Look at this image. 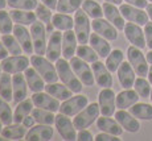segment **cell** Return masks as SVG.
Instances as JSON below:
<instances>
[{"label": "cell", "instance_id": "ffe728a7", "mask_svg": "<svg viewBox=\"0 0 152 141\" xmlns=\"http://www.w3.org/2000/svg\"><path fill=\"white\" fill-rule=\"evenodd\" d=\"M114 116H115V119L118 120V123L122 125V128L124 131L130 132V133L139 132L140 129L139 119H136L131 112H127L126 110H119V111H115Z\"/></svg>", "mask_w": 152, "mask_h": 141}, {"label": "cell", "instance_id": "f546056e", "mask_svg": "<svg viewBox=\"0 0 152 141\" xmlns=\"http://www.w3.org/2000/svg\"><path fill=\"white\" fill-rule=\"evenodd\" d=\"M27 127L21 123H12L10 125H5L1 131V136H4L7 140H23L27 134Z\"/></svg>", "mask_w": 152, "mask_h": 141}, {"label": "cell", "instance_id": "7dc6e473", "mask_svg": "<svg viewBox=\"0 0 152 141\" xmlns=\"http://www.w3.org/2000/svg\"><path fill=\"white\" fill-rule=\"evenodd\" d=\"M95 141H119V136H115V134L107 133V132H101L97 136L94 137Z\"/></svg>", "mask_w": 152, "mask_h": 141}, {"label": "cell", "instance_id": "d590c367", "mask_svg": "<svg viewBox=\"0 0 152 141\" xmlns=\"http://www.w3.org/2000/svg\"><path fill=\"white\" fill-rule=\"evenodd\" d=\"M32 115H33L34 120H36L37 124H45V125H53L56 123V115L54 112L48 110H44V108L34 107L32 111Z\"/></svg>", "mask_w": 152, "mask_h": 141}, {"label": "cell", "instance_id": "4316f807", "mask_svg": "<svg viewBox=\"0 0 152 141\" xmlns=\"http://www.w3.org/2000/svg\"><path fill=\"white\" fill-rule=\"evenodd\" d=\"M139 94L135 90L131 89H123V91L116 95V108L119 110H127L132 107L135 103L139 102Z\"/></svg>", "mask_w": 152, "mask_h": 141}, {"label": "cell", "instance_id": "7c38bea8", "mask_svg": "<svg viewBox=\"0 0 152 141\" xmlns=\"http://www.w3.org/2000/svg\"><path fill=\"white\" fill-rule=\"evenodd\" d=\"M62 36L64 33H61V31L56 29L54 32L50 33V37L48 40L45 57L48 60H50L52 62L58 61L61 58V55H62Z\"/></svg>", "mask_w": 152, "mask_h": 141}, {"label": "cell", "instance_id": "277c9868", "mask_svg": "<svg viewBox=\"0 0 152 141\" xmlns=\"http://www.w3.org/2000/svg\"><path fill=\"white\" fill-rule=\"evenodd\" d=\"M91 23L90 17L86 15V12L80 8L74 13V32L78 39L80 44H89L90 34H91Z\"/></svg>", "mask_w": 152, "mask_h": 141}, {"label": "cell", "instance_id": "816d5d0a", "mask_svg": "<svg viewBox=\"0 0 152 141\" xmlns=\"http://www.w3.org/2000/svg\"><path fill=\"white\" fill-rule=\"evenodd\" d=\"M21 124H23V125H25V127H27V128L29 129V128H32L34 124H36V120H34L33 115H32V113H31V115H28V116L25 117L24 120H23V123H21Z\"/></svg>", "mask_w": 152, "mask_h": 141}, {"label": "cell", "instance_id": "44dd1931", "mask_svg": "<svg viewBox=\"0 0 152 141\" xmlns=\"http://www.w3.org/2000/svg\"><path fill=\"white\" fill-rule=\"evenodd\" d=\"M78 39L75 36V32L73 29L64 32L62 36V58L70 61L75 55L78 48Z\"/></svg>", "mask_w": 152, "mask_h": 141}, {"label": "cell", "instance_id": "d4e9b609", "mask_svg": "<svg viewBox=\"0 0 152 141\" xmlns=\"http://www.w3.org/2000/svg\"><path fill=\"white\" fill-rule=\"evenodd\" d=\"M97 128L101 132H107V133L115 134V136H119V137L123 134V131H124L116 119H111V116H103V115H102V117H98Z\"/></svg>", "mask_w": 152, "mask_h": 141}, {"label": "cell", "instance_id": "ab89813d", "mask_svg": "<svg viewBox=\"0 0 152 141\" xmlns=\"http://www.w3.org/2000/svg\"><path fill=\"white\" fill-rule=\"evenodd\" d=\"M83 0H58L57 3V12L61 13H75L82 7Z\"/></svg>", "mask_w": 152, "mask_h": 141}, {"label": "cell", "instance_id": "4fadbf2b", "mask_svg": "<svg viewBox=\"0 0 152 141\" xmlns=\"http://www.w3.org/2000/svg\"><path fill=\"white\" fill-rule=\"evenodd\" d=\"M119 9H121L122 15L127 21L130 23H135L138 25H145L148 23V13L147 11H143L142 8H138V7H134L131 4H121L119 5Z\"/></svg>", "mask_w": 152, "mask_h": 141}, {"label": "cell", "instance_id": "3957f363", "mask_svg": "<svg viewBox=\"0 0 152 141\" xmlns=\"http://www.w3.org/2000/svg\"><path fill=\"white\" fill-rule=\"evenodd\" d=\"M99 113H101V110H99L98 103H89L80 113H77L74 116V119H73L74 127L77 128V131H80V129H87L90 125L97 123Z\"/></svg>", "mask_w": 152, "mask_h": 141}, {"label": "cell", "instance_id": "60d3db41", "mask_svg": "<svg viewBox=\"0 0 152 141\" xmlns=\"http://www.w3.org/2000/svg\"><path fill=\"white\" fill-rule=\"evenodd\" d=\"M1 41L5 45V48L8 49V52H10L11 55H20L24 53L23 52L21 45L19 44V41H17V39L13 36V34H3Z\"/></svg>", "mask_w": 152, "mask_h": 141}, {"label": "cell", "instance_id": "f35d334b", "mask_svg": "<svg viewBox=\"0 0 152 141\" xmlns=\"http://www.w3.org/2000/svg\"><path fill=\"white\" fill-rule=\"evenodd\" d=\"M82 9L86 12V15L90 19H101L103 17V8L101 4H98L95 0H83L82 3Z\"/></svg>", "mask_w": 152, "mask_h": 141}, {"label": "cell", "instance_id": "f6af8a7d", "mask_svg": "<svg viewBox=\"0 0 152 141\" xmlns=\"http://www.w3.org/2000/svg\"><path fill=\"white\" fill-rule=\"evenodd\" d=\"M8 7L12 9H25V11H33L39 5L37 0H7Z\"/></svg>", "mask_w": 152, "mask_h": 141}, {"label": "cell", "instance_id": "91938a15", "mask_svg": "<svg viewBox=\"0 0 152 141\" xmlns=\"http://www.w3.org/2000/svg\"><path fill=\"white\" fill-rule=\"evenodd\" d=\"M147 77H148V81H150V83L152 84V65L150 66V69H148V74H147Z\"/></svg>", "mask_w": 152, "mask_h": 141}, {"label": "cell", "instance_id": "03108f58", "mask_svg": "<svg viewBox=\"0 0 152 141\" xmlns=\"http://www.w3.org/2000/svg\"><path fill=\"white\" fill-rule=\"evenodd\" d=\"M148 1H151V3H152V0H148Z\"/></svg>", "mask_w": 152, "mask_h": 141}, {"label": "cell", "instance_id": "bcb514c9", "mask_svg": "<svg viewBox=\"0 0 152 141\" xmlns=\"http://www.w3.org/2000/svg\"><path fill=\"white\" fill-rule=\"evenodd\" d=\"M36 15H37V19L40 20V21H42L44 24H49V23H52V19H53V12H52V9L48 7V5H45L44 3H40L39 5L36 7Z\"/></svg>", "mask_w": 152, "mask_h": 141}, {"label": "cell", "instance_id": "30bf717a", "mask_svg": "<svg viewBox=\"0 0 152 141\" xmlns=\"http://www.w3.org/2000/svg\"><path fill=\"white\" fill-rule=\"evenodd\" d=\"M98 104L103 116H113L116 110V95L111 87L102 89L98 94Z\"/></svg>", "mask_w": 152, "mask_h": 141}, {"label": "cell", "instance_id": "9c48e42d", "mask_svg": "<svg viewBox=\"0 0 152 141\" xmlns=\"http://www.w3.org/2000/svg\"><path fill=\"white\" fill-rule=\"evenodd\" d=\"M31 60L27 55H8L5 60H3L0 65H1L3 71L10 73V74H17V73H24L29 67Z\"/></svg>", "mask_w": 152, "mask_h": 141}, {"label": "cell", "instance_id": "f1b7e54d", "mask_svg": "<svg viewBox=\"0 0 152 141\" xmlns=\"http://www.w3.org/2000/svg\"><path fill=\"white\" fill-rule=\"evenodd\" d=\"M45 91L48 94H50L52 96H54L56 99H58L60 102H64V100H66V99H69L73 96V91L70 90L68 86H65L62 82H61V83H58V82L46 83Z\"/></svg>", "mask_w": 152, "mask_h": 141}, {"label": "cell", "instance_id": "5bb4252c", "mask_svg": "<svg viewBox=\"0 0 152 141\" xmlns=\"http://www.w3.org/2000/svg\"><path fill=\"white\" fill-rule=\"evenodd\" d=\"M123 31H124L126 39L130 41L131 45L136 46V48H139V49H144L145 46H147L145 36H144V29L140 28V25L128 21L127 24H126Z\"/></svg>", "mask_w": 152, "mask_h": 141}, {"label": "cell", "instance_id": "6f0895ef", "mask_svg": "<svg viewBox=\"0 0 152 141\" xmlns=\"http://www.w3.org/2000/svg\"><path fill=\"white\" fill-rule=\"evenodd\" d=\"M107 3H111V4H115V5H121L123 3V0H104Z\"/></svg>", "mask_w": 152, "mask_h": 141}, {"label": "cell", "instance_id": "6da1fadb", "mask_svg": "<svg viewBox=\"0 0 152 141\" xmlns=\"http://www.w3.org/2000/svg\"><path fill=\"white\" fill-rule=\"evenodd\" d=\"M54 63H56V69H57V73H58V77H60V81L65 86H68L73 92L80 94L82 91L83 84L80 81V78L77 77V74L74 73V70H73L69 61L65 60V58H60Z\"/></svg>", "mask_w": 152, "mask_h": 141}, {"label": "cell", "instance_id": "7bdbcfd3", "mask_svg": "<svg viewBox=\"0 0 152 141\" xmlns=\"http://www.w3.org/2000/svg\"><path fill=\"white\" fill-rule=\"evenodd\" d=\"M0 119L4 125H10L13 123V111L10 105V102H7L1 96H0Z\"/></svg>", "mask_w": 152, "mask_h": 141}, {"label": "cell", "instance_id": "9f6ffc18", "mask_svg": "<svg viewBox=\"0 0 152 141\" xmlns=\"http://www.w3.org/2000/svg\"><path fill=\"white\" fill-rule=\"evenodd\" d=\"M145 11H147L148 17H150V20L152 21V3H150V4L147 5V8H145Z\"/></svg>", "mask_w": 152, "mask_h": 141}, {"label": "cell", "instance_id": "7a4b0ae2", "mask_svg": "<svg viewBox=\"0 0 152 141\" xmlns=\"http://www.w3.org/2000/svg\"><path fill=\"white\" fill-rule=\"evenodd\" d=\"M31 60V65L37 70L40 75L44 78L46 83H54L58 82V73L56 69V65H53L50 60L45 57V55H39V54H32L29 57Z\"/></svg>", "mask_w": 152, "mask_h": 141}, {"label": "cell", "instance_id": "836d02e7", "mask_svg": "<svg viewBox=\"0 0 152 141\" xmlns=\"http://www.w3.org/2000/svg\"><path fill=\"white\" fill-rule=\"evenodd\" d=\"M0 96L7 102L13 100V84H12V74L3 71L0 77Z\"/></svg>", "mask_w": 152, "mask_h": 141}, {"label": "cell", "instance_id": "4dcf8cb0", "mask_svg": "<svg viewBox=\"0 0 152 141\" xmlns=\"http://www.w3.org/2000/svg\"><path fill=\"white\" fill-rule=\"evenodd\" d=\"M10 13H11V17H12L15 24L28 26V25H32L34 21H37V15H36V12H32V11L12 9Z\"/></svg>", "mask_w": 152, "mask_h": 141}, {"label": "cell", "instance_id": "d6a6232c", "mask_svg": "<svg viewBox=\"0 0 152 141\" xmlns=\"http://www.w3.org/2000/svg\"><path fill=\"white\" fill-rule=\"evenodd\" d=\"M52 23H53L54 28L61 32L74 29V17H72L69 13H61V12L54 13Z\"/></svg>", "mask_w": 152, "mask_h": 141}, {"label": "cell", "instance_id": "c3c4849f", "mask_svg": "<svg viewBox=\"0 0 152 141\" xmlns=\"http://www.w3.org/2000/svg\"><path fill=\"white\" fill-rule=\"evenodd\" d=\"M144 36L148 49H152V21H148L144 25Z\"/></svg>", "mask_w": 152, "mask_h": 141}, {"label": "cell", "instance_id": "ac0fdd59", "mask_svg": "<svg viewBox=\"0 0 152 141\" xmlns=\"http://www.w3.org/2000/svg\"><path fill=\"white\" fill-rule=\"evenodd\" d=\"M93 73H94V78H95V83L98 84L102 89H107V87L113 86V75L111 71L107 69L106 63L97 61L93 63Z\"/></svg>", "mask_w": 152, "mask_h": 141}, {"label": "cell", "instance_id": "484cf974", "mask_svg": "<svg viewBox=\"0 0 152 141\" xmlns=\"http://www.w3.org/2000/svg\"><path fill=\"white\" fill-rule=\"evenodd\" d=\"M24 75H25V79H27L29 90H31L32 92H40V91L45 90L46 82L44 81V78L37 73V70L34 69L33 66L28 67L24 71Z\"/></svg>", "mask_w": 152, "mask_h": 141}, {"label": "cell", "instance_id": "681fc988", "mask_svg": "<svg viewBox=\"0 0 152 141\" xmlns=\"http://www.w3.org/2000/svg\"><path fill=\"white\" fill-rule=\"evenodd\" d=\"M77 140H80V141H93L94 140V136H93V133L90 131H87V129H80V131L77 132Z\"/></svg>", "mask_w": 152, "mask_h": 141}, {"label": "cell", "instance_id": "7402d4cb", "mask_svg": "<svg viewBox=\"0 0 152 141\" xmlns=\"http://www.w3.org/2000/svg\"><path fill=\"white\" fill-rule=\"evenodd\" d=\"M102 8H103L104 17H106L113 25H115L118 31H123L126 26V23H124L126 19L123 17V15H122L121 9L116 8L115 4H111V3H107V1L102 5Z\"/></svg>", "mask_w": 152, "mask_h": 141}, {"label": "cell", "instance_id": "5b68a950", "mask_svg": "<svg viewBox=\"0 0 152 141\" xmlns=\"http://www.w3.org/2000/svg\"><path fill=\"white\" fill-rule=\"evenodd\" d=\"M69 62L72 65L74 73L77 74V77L82 82L83 86H87V87L94 86V83H95L94 73H93V67L89 65V62L83 61L82 58L77 57V55H74Z\"/></svg>", "mask_w": 152, "mask_h": 141}, {"label": "cell", "instance_id": "8d00e7d4", "mask_svg": "<svg viewBox=\"0 0 152 141\" xmlns=\"http://www.w3.org/2000/svg\"><path fill=\"white\" fill-rule=\"evenodd\" d=\"M124 61V54L121 49H114L110 52V54L106 57V66L111 73H116L119 69V66Z\"/></svg>", "mask_w": 152, "mask_h": 141}, {"label": "cell", "instance_id": "ee69618b", "mask_svg": "<svg viewBox=\"0 0 152 141\" xmlns=\"http://www.w3.org/2000/svg\"><path fill=\"white\" fill-rule=\"evenodd\" d=\"M134 90L139 94L140 98H148V96L151 95L152 84L150 83V81H147L144 77H139V78L135 79Z\"/></svg>", "mask_w": 152, "mask_h": 141}, {"label": "cell", "instance_id": "603a6c76", "mask_svg": "<svg viewBox=\"0 0 152 141\" xmlns=\"http://www.w3.org/2000/svg\"><path fill=\"white\" fill-rule=\"evenodd\" d=\"M116 74H118L119 83H121V86L123 87V89H132L134 83H135V79H136V77H135L136 73H135V70H134V67L131 66L130 62L123 61L122 65L119 66Z\"/></svg>", "mask_w": 152, "mask_h": 141}, {"label": "cell", "instance_id": "8fae6325", "mask_svg": "<svg viewBox=\"0 0 152 141\" xmlns=\"http://www.w3.org/2000/svg\"><path fill=\"white\" fill-rule=\"evenodd\" d=\"M56 128H57L60 136L66 141H74L77 140V128L74 127V123L69 119V116L64 113L56 115Z\"/></svg>", "mask_w": 152, "mask_h": 141}, {"label": "cell", "instance_id": "94428289", "mask_svg": "<svg viewBox=\"0 0 152 141\" xmlns=\"http://www.w3.org/2000/svg\"><path fill=\"white\" fill-rule=\"evenodd\" d=\"M8 5L7 0H0V9H5V7Z\"/></svg>", "mask_w": 152, "mask_h": 141}, {"label": "cell", "instance_id": "b9f144b4", "mask_svg": "<svg viewBox=\"0 0 152 141\" xmlns=\"http://www.w3.org/2000/svg\"><path fill=\"white\" fill-rule=\"evenodd\" d=\"M15 23L11 13L5 9H0V34H11L13 32Z\"/></svg>", "mask_w": 152, "mask_h": 141}, {"label": "cell", "instance_id": "6125c7cd", "mask_svg": "<svg viewBox=\"0 0 152 141\" xmlns=\"http://www.w3.org/2000/svg\"><path fill=\"white\" fill-rule=\"evenodd\" d=\"M3 125H4V124H3V121H1V119H0V133H1V131H3V128H4V127H3Z\"/></svg>", "mask_w": 152, "mask_h": 141}, {"label": "cell", "instance_id": "83f0119b", "mask_svg": "<svg viewBox=\"0 0 152 141\" xmlns=\"http://www.w3.org/2000/svg\"><path fill=\"white\" fill-rule=\"evenodd\" d=\"M89 44L95 52L98 53V55L101 58H106L111 52V45L109 44V40H106L104 37H102L98 33H91L89 39Z\"/></svg>", "mask_w": 152, "mask_h": 141}, {"label": "cell", "instance_id": "f907efd6", "mask_svg": "<svg viewBox=\"0 0 152 141\" xmlns=\"http://www.w3.org/2000/svg\"><path fill=\"white\" fill-rule=\"evenodd\" d=\"M124 1L127 3V4L134 5V7L142 8V9L147 8V5H148V0H124Z\"/></svg>", "mask_w": 152, "mask_h": 141}, {"label": "cell", "instance_id": "f5cc1de1", "mask_svg": "<svg viewBox=\"0 0 152 141\" xmlns=\"http://www.w3.org/2000/svg\"><path fill=\"white\" fill-rule=\"evenodd\" d=\"M8 54H10V52H8V49L5 48V45L3 44V41L0 40V61L5 60V58L8 57Z\"/></svg>", "mask_w": 152, "mask_h": 141}, {"label": "cell", "instance_id": "e7e4bbea", "mask_svg": "<svg viewBox=\"0 0 152 141\" xmlns=\"http://www.w3.org/2000/svg\"><path fill=\"white\" fill-rule=\"evenodd\" d=\"M150 98H151V102H152V90H151V95H150Z\"/></svg>", "mask_w": 152, "mask_h": 141}, {"label": "cell", "instance_id": "d6986e66", "mask_svg": "<svg viewBox=\"0 0 152 141\" xmlns=\"http://www.w3.org/2000/svg\"><path fill=\"white\" fill-rule=\"evenodd\" d=\"M54 136V129L52 125L37 124L29 128V131L25 134V140L28 141H49Z\"/></svg>", "mask_w": 152, "mask_h": 141}, {"label": "cell", "instance_id": "680465c9", "mask_svg": "<svg viewBox=\"0 0 152 141\" xmlns=\"http://www.w3.org/2000/svg\"><path fill=\"white\" fill-rule=\"evenodd\" d=\"M145 57H147V61H148V63H150V65H152V49H150V52L147 53V55H145Z\"/></svg>", "mask_w": 152, "mask_h": 141}, {"label": "cell", "instance_id": "2e32d148", "mask_svg": "<svg viewBox=\"0 0 152 141\" xmlns=\"http://www.w3.org/2000/svg\"><path fill=\"white\" fill-rule=\"evenodd\" d=\"M13 36L17 39L19 44L21 45L23 52L25 54H34V48H33V41H32L31 36V31H28L25 25H20V24H15L13 26Z\"/></svg>", "mask_w": 152, "mask_h": 141}, {"label": "cell", "instance_id": "db71d44e", "mask_svg": "<svg viewBox=\"0 0 152 141\" xmlns=\"http://www.w3.org/2000/svg\"><path fill=\"white\" fill-rule=\"evenodd\" d=\"M41 3H44L45 5H48L52 11H56L57 9V3L58 0H41Z\"/></svg>", "mask_w": 152, "mask_h": 141}, {"label": "cell", "instance_id": "52a82bcc", "mask_svg": "<svg viewBox=\"0 0 152 141\" xmlns=\"http://www.w3.org/2000/svg\"><path fill=\"white\" fill-rule=\"evenodd\" d=\"M31 36L33 41V48H34V54L39 55H45L46 53V28L42 21H34L31 25Z\"/></svg>", "mask_w": 152, "mask_h": 141}, {"label": "cell", "instance_id": "ba28073f", "mask_svg": "<svg viewBox=\"0 0 152 141\" xmlns=\"http://www.w3.org/2000/svg\"><path fill=\"white\" fill-rule=\"evenodd\" d=\"M89 104V98L83 94H78L75 96L66 99V100L61 102L60 105V112L66 116H75L80 113L86 105Z\"/></svg>", "mask_w": 152, "mask_h": 141}, {"label": "cell", "instance_id": "be15d7a7", "mask_svg": "<svg viewBox=\"0 0 152 141\" xmlns=\"http://www.w3.org/2000/svg\"><path fill=\"white\" fill-rule=\"evenodd\" d=\"M1 74H3V69H1V65H0V77H1Z\"/></svg>", "mask_w": 152, "mask_h": 141}, {"label": "cell", "instance_id": "e0dca14e", "mask_svg": "<svg viewBox=\"0 0 152 141\" xmlns=\"http://www.w3.org/2000/svg\"><path fill=\"white\" fill-rule=\"evenodd\" d=\"M91 28L95 33L101 34L102 37H104L109 41H115L118 39V29L115 25H113L109 20L101 19H94L91 23Z\"/></svg>", "mask_w": 152, "mask_h": 141}, {"label": "cell", "instance_id": "8992f818", "mask_svg": "<svg viewBox=\"0 0 152 141\" xmlns=\"http://www.w3.org/2000/svg\"><path fill=\"white\" fill-rule=\"evenodd\" d=\"M127 58L128 62L131 63V66L134 67L136 75L139 77H145L148 74V61L147 57L143 54L142 49L136 48V46L131 45L127 48Z\"/></svg>", "mask_w": 152, "mask_h": 141}, {"label": "cell", "instance_id": "1f68e13d", "mask_svg": "<svg viewBox=\"0 0 152 141\" xmlns=\"http://www.w3.org/2000/svg\"><path fill=\"white\" fill-rule=\"evenodd\" d=\"M33 108H34V104L32 99L27 98L25 100L19 102L13 111V123H23V120L32 113Z\"/></svg>", "mask_w": 152, "mask_h": 141}, {"label": "cell", "instance_id": "e575fe53", "mask_svg": "<svg viewBox=\"0 0 152 141\" xmlns=\"http://www.w3.org/2000/svg\"><path fill=\"white\" fill-rule=\"evenodd\" d=\"M136 119L145 120V121H152V105L148 103H135L132 107L128 108Z\"/></svg>", "mask_w": 152, "mask_h": 141}, {"label": "cell", "instance_id": "74e56055", "mask_svg": "<svg viewBox=\"0 0 152 141\" xmlns=\"http://www.w3.org/2000/svg\"><path fill=\"white\" fill-rule=\"evenodd\" d=\"M75 55L80 57V58H82L83 61H86V62H89V63L97 62V61H99V58H101L98 55V53L95 52L90 45H86V44H80V45H78Z\"/></svg>", "mask_w": 152, "mask_h": 141}, {"label": "cell", "instance_id": "cb8c5ba5", "mask_svg": "<svg viewBox=\"0 0 152 141\" xmlns=\"http://www.w3.org/2000/svg\"><path fill=\"white\" fill-rule=\"evenodd\" d=\"M12 84H13V102L19 103L28 98V83L25 75L21 73L12 75Z\"/></svg>", "mask_w": 152, "mask_h": 141}, {"label": "cell", "instance_id": "11a10c76", "mask_svg": "<svg viewBox=\"0 0 152 141\" xmlns=\"http://www.w3.org/2000/svg\"><path fill=\"white\" fill-rule=\"evenodd\" d=\"M45 28H46V32L48 33H52V32H54V25H53V23H49V24H46L45 25Z\"/></svg>", "mask_w": 152, "mask_h": 141}, {"label": "cell", "instance_id": "9a60e30c", "mask_svg": "<svg viewBox=\"0 0 152 141\" xmlns=\"http://www.w3.org/2000/svg\"><path fill=\"white\" fill-rule=\"evenodd\" d=\"M31 99L33 100L34 107L44 108V110L52 111V112H57L60 111L61 103L58 99H56L54 96H52L50 94H48L45 91H40V92H33V95L31 96Z\"/></svg>", "mask_w": 152, "mask_h": 141}]
</instances>
